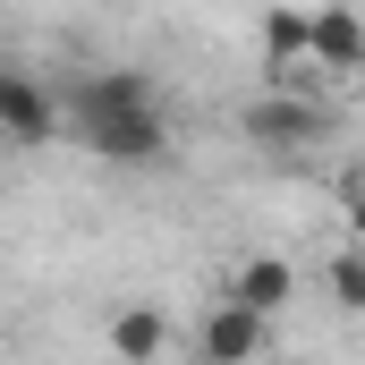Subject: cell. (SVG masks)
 I'll list each match as a JSON object with an SVG mask.
<instances>
[{"instance_id":"obj_4","label":"cell","mask_w":365,"mask_h":365,"mask_svg":"<svg viewBox=\"0 0 365 365\" xmlns=\"http://www.w3.org/2000/svg\"><path fill=\"white\" fill-rule=\"evenodd\" d=\"M0 128H9V145H51V136L68 128V102L43 86V77L9 68V77H0Z\"/></svg>"},{"instance_id":"obj_6","label":"cell","mask_w":365,"mask_h":365,"mask_svg":"<svg viewBox=\"0 0 365 365\" xmlns=\"http://www.w3.org/2000/svg\"><path fill=\"white\" fill-rule=\"evenodd\" d=\"M255 43H264V68H272V77L306 68V60H314V9L272 0V9H264V26H255Z\"/></svg>"},{"instance_id":"obj_8","label":"cell","mask_w":365,"mask_h":365,"mask_svg":"<svg viewBox=\"0 0 365 365\" xmlns=\"http://www.w3.org/2000/svg\"><path fill=\"white\" fill-rule=\"evenodd\" d=\"M162 349H170V323L153 306H136V314L110 323V357H162Z\"/></svg>"},{"instance_id":"obj_9","label":"cell","mask_w":365,"mask_h":365,"mask_svg":"<svg viewBox=\"0 0 365 365\" xmlns=\"http://www.w3.org/2000/svg\"><path fill=\"white\" fill-rule=\"evenodd\" d=\"M323 289H331L340 306H357V314H365V247H340V255L323 264Z\"/></svg>"},{"instance_id":"obj_5","label":"cell","mask_w":365,"mask_h":365,"mask_svg":"<svg viewBox=\"0 0 365 365\" xmlns=\"http://www.w3.org/2000/svg\"><path fill=\"white\" fill-rule=\"evenodd\" d=\"M314 68H323L331 86L365 77V9L357 0H323V9H314Z\"/></svg>"},{"instance_id":"obj_7","label":"cell","mask_w":365,"mask_h":365,"mask_svg":"<svg viewBox=\"0 0 365 365\" xmlns=\"http://www.w3.org/2000/svg\"><path fill=\"white\" fill-rule=\"evenodd\" d=\"M221 289H230V297H247V306H264V314H280V306L297 297V272H289L280 255H247V264L221 280Z\"/></svg>"},{"instance_id":"obj_3","label":"cell","mask_w":365,"mask_h":365,"mask_svg":"<svg viewBox=\"0 0 365 365\" xmlns=\"http://www.w3.org/2000/svg\"><path fill=\"white\" fill-rule=\"evenodd\" d=\"M264 349H272V314L221 289V297L204 306V323H195V357H212V365H238V357H264Z\"/></svg>"},{"instance_id":"obj_1","label":"cell","mask_w":365,"mask_h":365,"mask_svg":"<svg viewBox=\"0 0 365 365\" xmlns=\"http://www.w3.org/2000/svg\"><path fill=\"white\" fill-rule=\"evenodd\" d=\"M68 136L86 145L93 162H119V170H162L170 162V119H162V93L136 68H77L68 86Z\"/></svg>"},{"instance_id":"obj_2","label":"cell","mask_w":365,"mask_h":365,"mask_svg":"<svg viewBox=\"0 0 365 365\" xmlns=\"http://www.w3.org/2000/svg\"><path fill=\"white\" fill-rule=\"evenodd\" d=\"M238 128H247V145H255V153H272V162H297V153H314V145H323V128H331V119H323L306 93L289 86V77H272V93H255Z\"/></svg>"}]
</instances>
